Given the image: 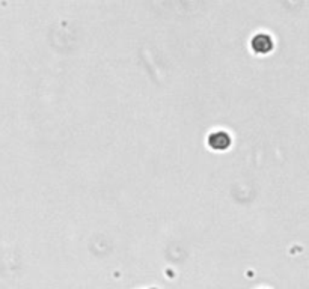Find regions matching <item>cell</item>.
Returning <instances> with one entry per match:
<instances>
[{
  "label": "cell",
  "instance_id": "1",
  "mask_svg": "<svg viewBox=\"0 0 309 289\" xmlns=\"http://www.w3.org/2000/svg\"><path fill=\"white\" fill-rule=\"evenodd\" d=\"M252 48L257 51V53H269L273 48V41L269 35H264V34H260L252 39Z\"/></svg>",
  "mask_w": 309,
  "mask_h": 289
},
{
  "label": "cell",
  "instance_id": "2",
  "mask_svg": "<svg viewBox=\"0 0 309 289\" xmlns=\"http://www.w3.org/2000/svg\"><path fill=\"white\" fill-rule=\"evenodd\" d=\"M208 143H210V146H211L213 149L222 151V149H227V148L230 146L231 140H230V136H228L227 133H223V131H217V133H214V134L210 136Z\"/></svg>",
  "mask_w": 309,
  "mask_h": 289
}]
</instances>
